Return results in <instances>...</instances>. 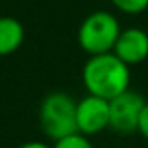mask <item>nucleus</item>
<instances>
[{"label":"nucleus","instance_id":"6e6552de","mask_svg":"<svg viewBox=\"0 0 148 148\" xmlns=\"http://www.w3.org/2000/svg\"><path fill=\"white\" fill-rule=\"evenodd\" d=\"M53 148H94V145H92L90 137H86L83 133H73L56 141Z\"/></svg>","mask_w":148,"mask_h":148},{"label":"nucleus","instance_id":"7ed1b4c3","mask_svg":"<svg viewBox=\"0 0 148 148\" xmlns=\"http://www.w3.org/2000/svg\"><path fill=\"white\" fill-rule=\"evenodd\" d=\"M120 32L122 28L116 15L99 10L84 17L77 30V41L88 56H98L114 51Z\"/></svg>","mask_w":148,"mask_h":148},{"label":"nucleus","instance_id":"f257e3e1","mask_svg":"<svg viewBox=\"0 0 148 148\" xmlns=\"http://www.w3.org/2000/svg\"><path fill=\"white\" fill-rule=\"evenodd\" d=\"M83 86L90 96H98L107 101L122 96L130 90L131 73L114 53L90 56L83 66Z\"/></svg>","mask_w":148,"mask_h":148},{"label":"nucleus","instance_id":"1a4fd4ad","mask_svg":"<svg viewBox=\"0 0 148 148\" xmlns=\"http://www.w3.org/2000/svg\"><path fill=\"white\" fill-rule=\"evenodd\" d=\"M112 6L116 10H120L122 13L127 15H137L148 8V0H111Z\"/></svg>","mask_w":148,"mask_h":148},{"label":"nucleus","instance_id":"9d476101","mask_svg":"<svg viewBox=\"0 0 148 148\" xmlns=\"http://www.w3.org/2000/svg\"><path fill=\"white\" fill-rule=\"evenodd\" d=\"M137 131L148 141V101H146L145 109H143V114H141V120H139V130Z\"/></svg>","mask_w":148,"mask_h":148},{"label":"nucleus","instance_id":"20e7f679","mask_svg":"<svg viewBox=\"0 0 148 148\" xmlns=\"http://www.w3.org/2000/svg\"><path fill=\"white\" fill-rule=\"evenodd\" d=\"M145 105V98L135 90H127L122 96L111 99L109 101V111H111L109 127L120 135L135 133L139 130V120H141Z\"/></svg>","mask_w":148,"mask_h":148},{"label":"nucleus","instance_id":"423d86ee","mask_svg":"<svg viewBox=\"0 0 148 148\" xmlns=\"http://www.w3.org/2000/svg\"><path fill=\"white\" fill-rule=\"evenodd\" d=\"M112 53L131 68L143 64L148 58V32L139 26H130L120 32V38Z\"/></svg>","mask_w":148,"mask_h":148},{"label":"nucleus","instance_id":"39448f33","mask_svg":"<svg viewBox=\"0 0 148 148\" xmlns=\"http://www.w3.org/2000/svg\"><path fill=\"white\" fill-rule=\"evenodd\" d=\"M109 122L111 111L107 99L86 94L83 99L77 101V133H83L86 137L98 135L109 127Z\"/></svg>","mask_w":148,"mask_h":148},{"label":"nucleus","instance_id":"f03ea898","mask_svg":"<svg viewBox=\"0 0 148 148\" xmlns=\"http://www.w3.org/2000/svg\"><path fill=\"white\" fill-rule=\"evenodd\" d=\"M40 127L54 143L77 133V101L62 90L49 92L40 105Z\"/></svg>","mask_w":148,"mask_h":148},{"label":"nucleus","instance_id":"0eeeda50","mask_svg":"<svg viewBox=\"0 0 148 148\" xmlns=\"http://www.w3.org/2000/svg\"><path fill=\"white\" fill-rule=\"evenodd\" d=\"M25 41V28L15 17L2 15L0 17V56L19 51Z\"/></svg>","mask_w":148,"mask_h":148},{"label":"nucleus","instance_id":"9b49d317","mask_svg":"<svg viewBox=\"0 0 148 148\" xmlns=\"http://www.w3.org/2000/svg\"><path fill=\"white\" fill-rule=\"evenodd\" d=\"M17 148H53V146H49L47 143H43V141H28V143H25V145L17 146Z\"/></svg>","mask_w":148,"mask_h":148}]
</instances>
